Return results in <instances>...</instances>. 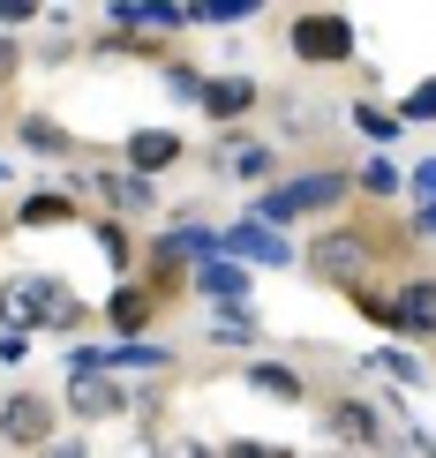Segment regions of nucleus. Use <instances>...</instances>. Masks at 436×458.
<instances>
[{
	"label": "nucleus",
	"mask_w": 436,
	"mask_h": 458,
	"mask_svg": "<svg viewBox=\"0 0 436 458\" xmlns=\"http://www.w3.org/2000/svg\"><path fill=\"white\" fill-rule=\"evenodd\" d=\"M188 15H196V23H249V15H256V0H196V8H188Z\"/></svg>",
	"instance_id": "26"
},
{
	"label": "nucleus",
	"mask_w": 436,
	"mask_h": 458,
	"mask_svg": "<svg viewBox=\"0 0 436 458\" xmlns=\"http://www.w3.org/2000/svg\"><path fill=\"white\" fill-rule=\"evenodd\" d=\"M399 121H406V128H429V121H436V75H422V83L399 98Z\"/></svg>",
	"instance_id": "25"
},
{
	"label": "nucleus",
	"mask_w": 436,
	"mask_h": 458,
	"mask_svg": "<svg viewBox=\"0 0 436 458\" xmlns=\"http://www.w3.org/2000/svg\"><path fill=\"white\" fill-rule=\"evenodd\" d=\"M68 196H90L106 218H121V225H128V218H150V211H158V188H150V181H136L128 165H98V174H68Z\"/></svg>",
	"instance_id": "6"
},
{
	"label": "nucleus",
	"mask_w": 436,
	"mask_h": 458,
	"mask_svg": "<svg viewBox=\"0 0 436 458\" xmlns=\"http://www.w3.org/2000/svg\"><path fill=\"white\" fill-rule=\"evenodd\" d=\"M0 444L8 451H46V444H61V406H53L46 391H8L0 398Z\"/></svg>",
	"instance_id": "7"
},
{
	"label": "nucleus",
	"mask_w": 436,
	"mask_h": 458,
	"mask_svg": "<svg viewBox=\"0 0 436 458\" xmlns=\"http://www.w3.org/2000/svg\"><path fill=\"white\" fill-rule=\"evenodd\" d=\"M406 188H414V196H422V203H436V150H429V158H422V165H414V174H406Z\"/></svg>",
	"instance_id": "30"
},
{
	"label": "nucleus",
	"mask_w": 436,
	"mask_h": 458,
	"mask_svg": "<svg viewBox=\"0 0 436 458\" xmlns=\"http://www.w3.org/2000/svg\"><path fill=\"white\" fill-rule=\"evenodd\" d=\"M30 360V338L23 331H0V369H23Z\"/></svg>",
	"instance_id": "31"
},
{
	"label": "nucleus",
	"mask_w": 436,
	"mask_h": 458,
	"mask_svg": "<svg viewBox=\"0 0 436 458\" xmlns=\"http://www.w3.org/2000/svg\"><path fill=\"white\" fill-rule=\"evenodd\" d=\"M256 106H263L256 75H241V68H226V75H203V121H218V136H226V128H241Z\"/></svg>",
	"instance_id": "10"
},
{
	"label": "nucleus",
	"mask_w": 436,
	"mask_h": 458,
	"mask_svg": "<svg viewBox=\"0 0 436 458\" xmlns=\"http://www.w3.org/2000/svg\"><path fill=\"white\" fill-rule=\"evenodd\" d=\"M324 428H331V444H338V451H354V458H406L399 421H391L376 398H354V391L324 398Z\"/></svg>",
	"instance_id": "3"
},
{
	"label": "nucleus",
	"mask_w": 436,
	"mask_h": 458,
	"mask_svg": "<svg viewBox=\"0 0 436 458\" xmlns=\"http://www.w3.org/2000/svg\"><path fill=\"white\" fill-rule=\"evenodd\" d=\"M346 309L362 316V323H376V331H391V338H399V309H391V293H384V285H362V293H346Z\"/></svg>",
	"instance_id": "23"
},
{
	"label": "nucleus",
	"mask_w": 436,
	"mask_h": 458,
	"mask_svg": "<svg viewBox=\"0 0 436 458\" xmlns=\"http://www.w3.org/2000/svg\"><path fill=\"white\" fill-rule=\"evenodd\" d=\"M286 46H294V61L301 68H346V61H362V30H354V15H338V8H309V15H294L286 23Z\"/></svg>",
	"instance_id": "4"
},
{
	"label": "nucleus",
	"mask_w": 436,
	"mask_h": 458,
	"mask_svg": "<svg viewBox=\"0 0 436 458\" xmlns=\"http://www.w3.org/2000/svg\"><path fill=\"white\" fill-rule=\"evenodd\" d=\"M23 68H30L23 38H8V30H0V90H8V83H15V75H23Z\"/></svg>",
	"instance_id": "29"
},
{
	"label": "nucleus",
	"mask_w": 436,
	"mask_h": 458,
	"mask_svg": "<svg viewBox=\"0 0 436 458\" xmlns=\"http://www.w3.org/2000/svg\"><path fill=\"white\" fill-rule=\"evenodd\" d=\"M90 241H98V256L113 263V278H136V256H143V248L128 241L121 218H90Z\"/></svg>",
	"instance_id": "21"
},
{
	"label": "nucleus",
	"mask_w": 436,
	"mask_h": 458,
	"mask_svg": "<svg viewBox=\"0 0 436 458\" xmlns=\"http://www.w3.org/2000/svg\"><path fill=\"white\" fill-rule=\"evenodd\" d=\"M414 241H436V203H422V211H414Z\"/></svg>",
	"instance_id": "33"
},
{
	"label": "nucleus",
	"mask_w": 436,
	"mask_h": 458,
	"mask_svg": "<svg viewBox=\"0 0 436 458\" xmlns=\"http://www.w3.org/2000/svg\"><path fill=\"white\" fill-rule=\"evenodd\" d=\"M399 188H406V174H399V165L384 158V150H369V158L354 165V196H369V203H391Z\"/></svg>",
	"instance_id": "22"
},
{
	"label": "nucleus",
	"mask_w": 436,
	"mask_h": 458,
	"mask_svg": "<svg viewBox=\"0 0 436 458\" xmlns=\"http://www.w3.org/2000/svg\"><path fill=\"white\" fill-rule=\"evenodd\" d=\"M391 309H399V338H436V278H406Z\"/></svg>",
	"instance_id": "17"
},
{
	"label": "nucleus",
	"mask_w": 436,
	"mask_h": 458,
	"mask_svg": "<svg viewBox=\"0 0 436 458\" xmlns=\"http://www.w3.org/2000/svg\"><path fill=\"white\" fill-rule=\"evenodd\" d=\"M188 158V136L181 128H136V136L121 143V165L136 181H158V174H174V165Z\"/></svg>",
	"instance_id": "11"
},
{
	"label": "nucleus",
	"mask_w": 436,
	"mask_h": 458,
	"mask_svg": "<svg viewBox=\"0 0 436 458\" xmlns=\"http://www.w3.org/2000/svg\"><path fill=\"white\" fill-rule=\"evenodd\" d=\"M218 458H301L286 444H263V436H234V444H218Z\"/></svg>",
	"instance_id": "27"
},
{
	"label": "nucleus",
	"mask_w": 436,
	"mask_h": 458,
	"mask_svg": "<svg viewBox=\"0 0 436 458\" xmlns=\"http://www.w3.org/2000/svg\"><path fill=\"white\" fill-rule=\"evenodd\" d=\"M354 369L384 376L391 391H429V384H436V369H429V360H414L406 346H376V353H362V360H354Z\"/></svg>",
	"instance_id": "15"
},
{
	"label": "nucleus",
	"mask_w": 436,
	"mask_h": 458,
	"mask_svg": "<svg viewBox=\"0 0 436 458\" xmlns=\"http://www.w3.org/2000/svg\"><path fill=\"white\" fill-rule=\"evenodd\" d=\"M0 331H53V338H83L90 331V309H83V293H75L68 278H53V271H15V278H0Z\"/></svg>",
	"instance_id": "1"
},
{
	"label": "nucleus",
	"mask_w": 436,
	"mask_h": 458,
	"mask_svg": "<svg viewBox=\"0 0 436 458\" xmlns=\"http://www.w3.org/2000/svg\"><path fill=\"white\" fill-rule=\"evenodd\" d=\"M23 23H38V8H30V0H0V30H23Z\"/></svg>",
	"instance_id": "32"
},
{
	"label": "nucleus",
	"mask_w": 436,
	"mask_h": 458,
	"mask_svg": "<svg viewBox=\"0 0 436 458\" xmlns=\"http://www.w3.org/2000/svg\"><path fill=\"white\" fill-rule=\"evenodd\" d=\"M158 316H166V301L150 293L143 278H121V285L106 293V323H113L121 338H150V323H158Z\"/></svg>",
	"instance_id": "12"
},
{
	"label": "nucleus",
	"mask_w": 436,
	"mask_h": 458,
	"mask_svg": "<svg viewBox=\"0 0 436 458\" xmlns=\"http://www.w3.org/2000/svg\"><path fill=\"white\" fill-rule=\"evenodd\" d=\"M301 271H309L316 285H338V293H362V285H376V248L362 225H324L309 248H301Z\"/></svg>",
	"instance_id": "2"
},
{
	"label": "nucleus",
	"mask_w": 436,
	"mask_h": 458,
	"mask_svg": "<svg viewBox=\"0 0 436 458\" xmlns=\"http://www.w3.org/2000/svg\"><path fill=\"white\" fill-rule=\"evenodd\" d=\"M8 181H15V165H8V158H0V188H8Z\"/></svg>",
	"instance_id": "36"
},
{
	"label": "nucleus",
	"mask_w": 436,
	"mask_h": 458,
	"mask_svg": "<svg viewBox=\"0 0 436 458\" xmlns=\"http://www.w3.org/2000/svg\"><path fill=\"white\" fill-rule=\"evenodd\" d=\"M174 346H158V338H121V346H106V376H128V369H136V376H166V369H174Z\"/></svg>",
	"instance_id": "19"
},
{
	"label": "nucleus",
	"mask_w": 436,
	"mask_h": 458,
	"mask_svg": "<svg viewBox=\"0 0 436 458\" xmlns=\"http://www.w3.org/2000/svg\"><path fill=\"white\" fill-rule=\"evenodd\" d=\"M203 165L226 181V188H278V143L271 136H249V128H226V136H211V150H203Z\"/></svg>",
	"instance_id": "5"
},
{
	"label": "nucleus",
	"mask_w": 436,
	"mask_h": 458,
	"mask_svg": "<svg viewBox=\"0 0 436 458\" xmlns=\"http://www.w3.org/2000/svg\"><path fill=\"white\" fill-rule=\"evenodd\" d=\"M38 458H90V451L75 444V436H61V444H46V451H38Z\"/></svg>",
	"instance_id": "34"
},
{
	"label": "nucleus",
	"mask_w": 436,
	"mask_h": 458,
	"mask_svg": "<svg viewBox=\"0 0 436 458\" xmlns=\"http://www.w3.org/2000/svg\"><path fill=\"white\" fill-rule=\"evenodd\" d=\"M150 458H218V444H203V436H158Z\"/></svg>",
	"instance_id": "28"
},
{
	"label": "nucleus",
	"mask_w": 436,
	"mask_h": 458,
	"mask_svg": "<svg viewBox=\"0 0 436 458\" xmlns=\"http://www.w3.org/2000/svg\"><path fill=\"white\" fill-rule=\"evenodd\" d=\"M414 451H422V458H436V436H414Z\"/></svg>",
	"instance_id": "35"
},
{
	"label": "nucleus",
	"mask_w": 436,
	"mask_h": 458,
	"mask_svg": "<svg viewBox=\"0 0 436 458\" xmlns=\"http://www.w3.org/2000/svg\"><path fill=\"white\" fill-rule=\"evenodd\" d=\"M166 98H181V106H203V68L196 61H166Z\"/></svg>",
	"instance_id": "24"
},
{
	"label": "nucleus",
	"mask_w": 436,
	"mask_h": 458,
	"mask_svg": "<svg viewBox=\"0 0 436 458\" xmlns=\"http://www.w3.org/2000/svg\"><path fill=\"white\" fill-rule=\"evenodd\" d=\"M15 143L30 150V158H75V128L68 121H53V113H15Z\"/></svg>",
	"instance_id": "14"
},
{
	"label": "nucleus",
	"mask_w": 436,
	"mask_h": 458,
	"mask_svg": "<svg viewBox=\"0 0 436 458\" xmlns=\"http://www.w3.org/2000/svg\"><path fill=\"white\" fill-rule=\"evenodd\" d=\"M309 458H354V451H309Z\"/></svg>",
	"instance_id": "37"
},
{
	"label": "nucleus",
	"mask_w": 436,
	"mask_h": 458,
	"mask_svg": "<svg viewBox=\"0 0 436 458\" xmlns=\"http://www.w3.org/2000/svg\"><path fill=\"white\" fill-rule=\"evenodd\" d=\"M15 225H23V233L75 225V196H68V188H30V196H15Z\"/></svg>",
	"instance_id": "18"
},
{
	"label": "nucleus",
	"mask_w": 436,
	"mask_h": 458,
	"mask_svg": "<svg viewBox=\"0 0 436 458\" xmlns=\"http://www.w3.org/2000/svg\"><path fill=\"white\" fill-rule=\"evenodd\" d=\"M241 384L263 391V398H278V406H301V398H309V384H301L286 360H249V369H241Z\"/></svg>",
	"instance_id": "20"
},
{
	"label": "nucleus",
	"mask_w": 436,
	"mask_h": 458,
	"mask_svg": "<svg viewBox=\"0 0 436 458\" xmlns=\"http://www.w3.org/2000/svg\"><path fill=\"white\" fill-rule=\"evenodd\" d=\"M188 293H196V301H218V316H226V309H256V301H249V271L226 263V256L196 263V271H188Z\"/></svg>",
	"instance_id": "13"
},
{
	"label": "nucleus",
	"mask_w": 436,
	"mask_h": 458,
	"mask_svg": "<svg viewBox=\"0 0 436 458\" xmlns=\"http://www.w3.org/2000/svg\"><path fill=\"white\" fill-rule=\"evenodd\" d=\"M346 121H354V136H362L369 150H384V143H399V136H406L399 106H384V98H376V90H362V98L346 106Z\"/></svg>",
	"instance_id": "16"
},
{
	"label": "nucleus",
	"mask_w": 436,
	"mask_h": 458,
	"mask_svg": "<svg viewBox=\"0 0 436 458\" xmlns=\"http://www.w3.org/2000/svg\"><path fill=\"white\" fill-rule=\"evenodd\" d=\"M218 256H226V263H241V271H249V263H263V271H294V263H301V248L278 233V225H263V218H249V211H241V218L218 233Z\"/></svg>",
	"instance_id": "8"
},
{
	"label": "nucleus",
	"mask_w": 436,
	"mask_h": 458,
	"mask_svg": "<svg viewBox=\"0 0 436 458\" xmlns=\"http://www.w3.org/2000/svg\"><path fill=\"white\" fill-rule=\"evenodd\" d=\"M136 391L121 376H68V421H128Z\"/></svg>",
	"instance_id": "9"
}]
</instances>
